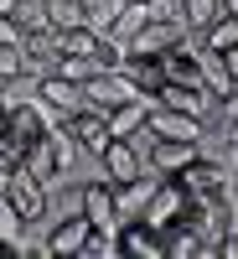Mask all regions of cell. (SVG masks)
Returning <instances> with one entry per match:
<instances>
[{
	"label": "cell",
	"mask_w": 238,
	"mask_h": 259,
	"mask_svg": "<svg viewBox=\"0 0 238 259\" xmlns=\"http://www.w3.org/2000/svg\"><path fill=\"white\" fill-rule=\"evenodd\" d=\"M78 212L93 228H114V182H88L78 192Z\"/></svg>",
	"instance_id": "5bb4252c"
},
{
	"label": "cell",
	"mask_w": 238,
	"mask_h": 259,
	"mask_svg": "<svg viewBox=\"0 0 238 259\" xmlns=\"http://www.w3.org/2000/svg\"><path fill=\"white\" fill-rule=\"evenodd\" d=\"M68 130H73V140H78V156H104V145H109V109H99V104H83V109L68 114Z\"/></svg>",
	"instance_id": "3957f363"
},
{
	"label": "cell",
	"mask_w": 238,
	"mask_h": 259,
	"mask_svg": "<svg viewBox=\"0 0 238 259\" xmlns=\"http://www.w3.org/2000/svg\"><path fill=\"white\" fill-rule=\"evenodd\" d=\"M223 68H228V78L238 83V47H233V52H223Z\"/></svg>",
	"instance_id": "836d02e7"
},
{
	"label": "cell",
	"mask_w": 238,
	"mask_h": 259,
	"mask_svg": "<svg viewBox=\"0 0 238 259\" xmlns=\"http://www.w3.org/2000/svg\"><path fill=\"white\" fill-rule=\"evenodd\" d=\"M11 259H52V254H47V239L41 244L36 239H11Z\"/></svg>",
	"instance_id": "4dcf8cb0"
},
{
	"label": "cell",
	"mask_w": 238,
	"mask_h": 259,
	"mask_svg": "<svg viewBox=\"0 0 238 259\" xmlns=\"http://www.w3.org/2000/svg\"><path fill=\"white\" fill-rule=\"evenodd\" d=\"M202 41H207V52H233L238 47V16H212V26H202Z\"/></svg>",
	"instance_id": "44dd1931"
},
{
	"label": "cell",
	"mask_w": 238,
	"mask_h": 259,
	"mask_svg": "<svg viewBox=\"0 0 238 259\" xmlns=\"http://www.w3.org/2000/svg\"><path fill=\"white\" fill-rule=\"evenodd\" d=\"M233 150H238V145H233Z\"/></svg>",
	"instance_id": "74e56055"
},
{
	"label": "cell",
	"mask_w": 238,
	"mask_h": 259,
	"mask_svg": "<svg viewBox=\"0 0 238 259\" xmlns=\"http://www.w3.org/2000/svg\"><path fill=\"white\" fill-rule=\"evenodd\" d=\"M114 254H119V228H88L78 249V259H114Z\"/></svg>",
	"instance_id": "603a6c76"
},
{
	"label": "cell",
	"mask_w": 238,
	"mask_h": 259,
	"mask_svg": "<svg viewBox=\"0 0 238 259\" xmlns=\"http://www.w3.org/2000/svg\"><path fill=\"white\" fill-rule=\"evenodd\" d=\"M197 156H202L197 140H156L150 135V145H145V166L156 171V177H176V171H186Z\"/></svg>",
	"instance_id": "52a82bcc"
},
{
	"label": "cell",
	"mask_w": 238,
	"mask_h": 259,
	"mask_svg": "<svg viewBox=\"0 0 238 259\" xmlns=\"http://www.w3.org/2000/svg\"><path fill=\"white\" fill-rule=\"evenodd\" d=\"M176 182L186 187V197L192 202H238V192H233V177H223V166L218 161H192L186 171H176Z\"/></svg>",
	"instance_id": "6da1fadb"
},
{
	"label": "cell",
	"mask_w": 238,
	"mask_h": 259,
	"mask_svg": "<svg viewBox=\"0 0 238 259\" xmlns=\"http://www.w3.org/2000/svg\"><path fill=\"white\" fill-rule=\"evenodd\" d=\"M93 36L99 31H88V26H68V31H52V47L62 57H93Z\"/></svg>",
	"instance_id": "7402d4cb"
},
{
	"label": "cell",
	"mask_w": 238,
	"mask_h": 259,
	"mask_svg": "<svg viewBox=\"0 0 238 259\" xmlns=\"http://www.w3.org/2000/svg\"><path fill=\"white\" fill-rule=\"evenodd\" d=\"M150 16H156V11H150L145 0H124V6H119V16L109 21V36H114V41H124V47H129V41H135V31L145 26Z\"/></svg>",
	"instance_id": "d6986e66"
},
{
	"label": "cell",
	"mask_w": 238,
	"mask_h": 259,
	"mask_svg": "<svg viewBox=\"0 0 238 259\" xmlns=\"http://www.w3.org/2000/svg\"><path fill=\"white\" fill-rule=\"evenodd\" d=\"M145 130L156 140H197L202 145V119H192V114H176V109H166V104H150L145 109Z\"/></svg>",
	"instance_id": "ba28073f"
},
{
	"label": "cell",
	"mask_w": 238,
	"mask_h": 259,
	"mask_svg": "<svg viewBox=\"0 0 238 259\" xmlns=\"http://www.w3.org/2000/svg\"><path fill=\"white\" fill-rule=\"evenodd\" d=\"M212 16H223V0H181V21H186L192 31L212 26Z\"/></svg>",
	"instance_id": "4316f807"
},
{
	"label": "cell",
	"mask_w": 238,
	"mask_h": 259,
	"mask_svg": "<svg viewBox=\"0 0 238 259\" xmlns=\"http://www.w3.org/2000/svg\"><path fill=\"white\" fill-rule=\"evenodd\" d=\"M6 197L16 202V212H21L26 223H36L41 212H47V202H52V197H47V182H41V177H36V171H31L26 161H21V166L11 171V187H6Z\"/></svg>",
	"instance_id": "5b68a950"
},
{
	"label": "cell",
	"mask_w": 238,
	"mask_h": 259,
	"mask_svg": "<svg viewBox=\"0 0 238 259\" xmlns=\"http://www.w3.org/2000/svg\"><path fill=\"white\" fill-rule=\"evenodd\" d=\"M16 52H21V73L26 78H47L57 68V47H52V31H21L16 36Z\"/></svg>",
	"instance_id": "9c48e42d"
},
{
	"label": "cell",
	"mask_w": 238,
	"mask_h": 259,
	"mask_svg": "<svg viewBox=\"0 0 238 259\" xmlns=\"http://www.w3.org/2000/svg\"><path fill=\"white\" fill-rule=\"evenodd\" d=\"M223 11H228V16H238V0H223Z\"/></svg>",
	"instance_id": "e575fe53"
},
{
	"label": "cell",
	"mask_w": 238,
	"mask_h": 259,
	"mask_svg": "<svg viewBox=\"0 0 238 259\" xmlns=\"http://www.w3.org/2000/svg\"><path fill=\"white\" fill-rule=\"evenodd\" d=\"M16 26L21 31H47V6H41V0H16Z\"/></svg>",
	"instance_id": "83f0119b"
},
{
	"label": "cell",
	"mask_w": 238,
	"mask_h": 259,
	"mask_svg": "<svg viewBox=\"0 0 238 259\" xmlns=\"http://www.w3.org/2000/svg\"><path fill=\"white\" fill-rule=\"evenodd\" d=\"M88 218H83V212H73V218H62L57 228H52V239H47V254L52 259H68V254H78L83 249V239H88Z\"/></svg>",
	"instance_id": "9a60e30c"
},
{
	"label": "cell",
	"mask_w": 238,
	"mask_h": 259,
	"mask_svg": "<svg viewBox=\"0 0 238 259\" xmlns=\"http://www.w3.org/2000/svg\"><path fill=\"white\" fill-rule=\"evenodd\" d=\"M6 254H11V244H6V239H0V259H6Z\"/></svg>",
	"instance_id": "d590c367"
},
{
	"label": "cell",
	"mask_w": 238,
	"mask_h": 259,
	"mask_svg": "<svg viewBox=\"0 0 238 259\" xmlns=\"http://www.w3.org/2000/svg\"><path fill=\"white\" fill-rule=\"evenodd\" d=\"M161 239H166V259H202V239H197V228H192L186 218L161 228Z\"/></svg>",
	"instance_id": "ffe728a7"
},
{
	"label": "cell",
	"mask_w": 238,
	"mask_h": 259,
	"mask_svg": "<svg viewBox=\"0 0 238 259\" xmlns=\"http://www.w3.org/2000/svg\"><path fill=\"white\" fill-rule=\"evenodd\" d=\"M41 6H47V31L83 26V6H78V0H41Z\"/></svg>",
	"instance_id": "d4e9b609"
},
{
	"label": "cell",
	"mask_w": 238,
	"mask_h": 259,
	"mask_svg": "<svg viewBox=\"0 0 238 259\" xmlns=\"http://www.w3.org/2000/svg\"><path fill=\"white\" fill-rule=\"evenodd\" d=\"M124 57H129V47H124V41H114L109 31H99V36H93V68H99V73H114Z\"/></svg>",
	"instance_id": "cb8c5ba5"
},
{
	"label": "cell",
	"mask_w": 238,
	"mask_h": 259,
	"mask_svg": "<svg viewBox=\"0 0 238 259\" xmlns=\"http://www.w3.org/2000/svg\"><path fill=\"white\" fill-rule=\"evenodd\" d=\"M119 73L129 78V89H135L140 99H156V94L166 89V62H161V57H145V52H129V57L119 62Z\"/></svg>",
	"instance_id": "8fae6325"
},
{
	"label": "cell",
	"mask_w": 238,
	"mask_h": 259,
	"mask_svg": "<svg viewBox=\"0 0 238 259\" xmlns=\"http://www.w3.org/2000/svg\"><path fill=\"white\" fill-rule=\"evenodd\" d=\"M140 99L135 89H129V78L114 68V73H93L88 83H83V104H99V109H114V104H129Z\"/></svg>",
	"instance_id": "7c38bea8"
},
{
	"label": "cell",
	"mask_w": 238,
	"mask_h": 259,
	"mask_svg": "<svg viewBox=\"0 0 238 259\" xmlns=\"http://www.w3.org/2000/svg\"><path fill=\"white\" fill-rule=\"evenodd\" d=\"M21 73V52H16V41H6L0 47V78H16Z\"/></svg>",
	"instance_id": "1f68e13d"
},
{
	"label": "cell",
	"mask_w": 238,
	"mask_h": 259,
	"mask_svg": "<svg viewBox=\"0 0 238 259\" xmlns=\"http://www.w3.org/2000/svg\"><path fill=\"white\" fill-rule=\"evenodd\" d=\"M186 207H192L186 187H181L176 177H161L156 192H150V202H145V223H150V228H171V223L186 218Z\"/></svg>",
	"instance_id": "277c9868"
},
{
	"label": "cell",
	"mask_w": 238,
	"mask_h": 259,
	"mask_svg": "<svg viewBox=\"0 0 238 259\" xmlns=\"http://www.w3.org/2000/svg\"><path fill=\"white\" fill-rule=\"evenodd\" d=\"M36 99H47L52 109L73 114V109H83V83H68V78L47 73V78H36Z\"/></svg>",
	"instance_id": "2e32d148"
},
{
	"label": "cell",
	"mask_w": 238,
	"mask_h": 259,
	"mask_svg": "<svg viewBox=\"0 0 238 259\" xmlns=\"http://www.w3.org/2000/svg\"><path fill=\"white\" fill-rule=\"evenodd\" d=\"M21 228H26V218H21V212H16V202L6 197V192H0V239H21Z\"/></svg>",
	"instance_id": "f546056e"
},
{
	"label": "cell",
	"mask_w": 238,
	"mask_h": 259,
	"mask_svg": "<svg viewBox=\"0 0 238 259\" xmlns=\"http://www.w3.org/2000/svg\"><path fill=\"white\" fill-rule=\"evenodd\" d=\"M78 6H83V26L88 31H109V21L119 16L124 0H78Z\"/></svg>",
	"instance_id": "484cf974"
},
{
	"label": "cell",
	"mask_w": 238,
	"mask_h": 259,
	"mask_svg": "<svg viewBox=\"0 0 238 259\" xmlns=\"http://www.w3.org/2000/svg\"><path fill=\"white\" fill-rule=\"evenodd\" d=\"M156 104H166V109H176V114H192V119H202L207 114V89H186V83H166V89L156 94Z\"/></svg>",
	"instance_id": "e0dca14e"
},
{
	"label": "cell",
	"mask_w": 238,
	"mask_h": 259,
	"mask_svg": "<svg viewBox=\"0 0 238 259\" xmlns=\"http://www.w3.org/2000/svg\"><path fill=\"white\" fill-rule=\"evenodd\" d=\"M233 192H238V177H233Z\"/></svg>",
	"instance_id": "8d00e7d4"
},
{
	"label": "cell",
	"mask_w": 238,
	"mask_h": 259,
	"mask_svg": "<svg viewBox=\"0 0 238 259\" xmlns=\"http://www.w3.org/2000/svg\"><path fill=\"white\" fill-rule=\"evenodd\" d=\"M156 171H145V177H135V182H119L114 187V228H124V223H135V218H145V202H150V192H156Z\"/></svg>",
	"instance_id": "30bf717a"
},
{
	"label": "cell",
	"mask_w": 238,
	"mask_h": 259,
	"mask_svg": "<svg viewBox=\"0 0 238 259\" xmlns=\"http://www.w3.org/2000/svg\"><path fill=\"white\" fill-rule=\"evenodd\" d=\"M145 145H150V130H140V135H129V140H109L104 145V177H109L114 187L119 182H135V177H145Z\"/></svg>",
	"instance_id": "7a4b0ae2"
},
{
	"label": "cell",
	"mask_w": 238,
	"mask_h": 259,
	"mask_svg": "<svg viewBox=\"0 0 238 259\" xmlns=\"http://www.w3.org/2000/svg\"><path fill=\"white\" fill-rule=\"evenodd\" d=\"M21 36V26H16V16H0V47H6V41H16Z\"/></svg>",
	"instance_id": "d6a6232c"
},
{
	"label": "cell",
	"mask_w": 238,
	"mask_h": 259,
	"mask_svg": "<svg viewBox=\"0 0 238 259\" xmlns=\"http://www.w3.org/2000/svg\"><path fill=\"white\" fill-rule=\"evenodd\" d=\"M57 78H68V83H88L99 68H93V57H57V68H52Z\"/></svg>",
	"instance_id": "f1b7e54d"
},
{
	"label": "cell",
	"mask_w": 238,
	"mask_h": 259,
	"mask_svg": "<svg viewBox=\"0 0 238 259\" xmlns=\"http://www.w3.org/2000/svg\"><path fill=\"white\" fill-rule=\"evenodd\" d=\"M150 104H156V99H129V104H114V109H109V135H114V140L140 135V130H145V109H150Z\"/></svg>",
	"instance_id": "ac0fdd59"
},
{
	"label": "cell",
	"mask_w": 238,
	"mask_h": 259,
	"mask_svg": "<svg viewBox=\"0 0 238 259\" xmlns=\"http://www.w3.org/2000/svg\"><path fill=\"white\" fill-rule=\"evenodd\" d=\"M119 254H129V259H166V239H161V228L135 218V223L119 228Z\"/></svg>",
	"instance_id": "4fadbf2b"
},
{
	"label": "cell",
	"mask_w": 238,
	"mask_h": 259,
	"mask_svg": "<svg viewBox=\"0 0 238 259\" xmlns=\"http://www.w3.org/2000/svg\"><path fill=\"white\" fill-rule=\"evenodd\" d=\"M186 41V21H171V16H150L145 26L135 31V41H129V52H145V57H161L171 47H181Z\"/></svg>",
	"instance_id": "8992f818"
}]
</instances>
